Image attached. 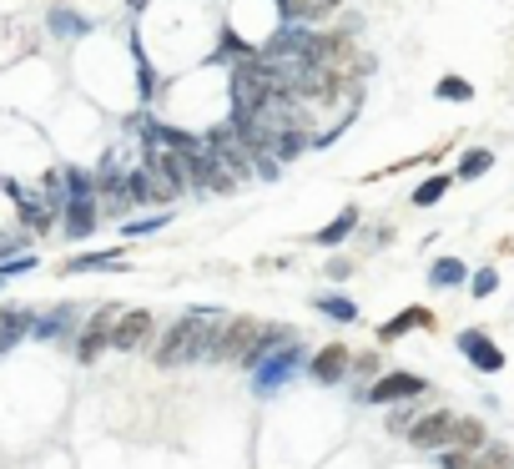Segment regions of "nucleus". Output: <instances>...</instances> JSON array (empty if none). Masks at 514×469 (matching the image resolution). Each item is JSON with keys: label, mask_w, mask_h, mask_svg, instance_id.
I'll return each mask as SVG.
<instances>
[{"label": "nucleus", "mask_w": 514, "mask_h": 469, "mask_svg": "<svg viewBox=\"0 0 514 469\" xmlns=\"http://www.w3.org/2000/svg\"><path fill=\"white\" fill-rule=\"evenodd\" d=\"M499 293V267L484 263L479 273H469V298H494Z\"/></svg>", "instance_id": "25"}, {"label": "nucleus", "mask_w": 514, "mask_h": 469, "mask_svg": "<svg viewBox=\"0 0 514 469\" xmlns=\"http://www.w3.org/2000/svg\"><path fill=\"white\" fill-rule=\"evenodd\" d=\"M312 313H323L328 323H343V329L359 323V303L343 298V293H318V298H312Z\"/></svg>", "instance_id": "17"}, {"label": "nucleus", "mask_w": 514, "mask_h": 469, "mask_svg": "<svg viewBox=\"0 0 514 469\" xmlns=\"http://www.w3.org/2000/svg\"><path fill=\"white\" fill-rule=\"evenodd\" d=\"M494 172V152H489V147H469L464 156H459V182H479V177H489Z\"/></svg>", "instance_id": "20"}, {"label": "nucleus", "mask_w": 514, "mask_h": 469, "mask_svg": "<svg viewBox=\"0 0 514 469\" xmlns=\"http://www.w3.org/2000/svg\"><path fill=\"white\" fill-rule=\"evenodd\" d=\"M423 393H429V378H419L414 369H384L368 389H359V399L363 404H408Z\"/></svg>", "instance_id": "3"}, {"label": "nucleus", "mask_w": 514, "mask_h": 469, "mask_svg": "<svg viewBox=\"0 0 514 469\" xmlns=\"http://www.w3.org/2000/svg\"><path fill=\"white\" fill-rule=\"evenodd\" d=\"M96 197H66L61 203V233L76 242V237H91L96 233Z\"/></svg>", "instance_id": "11"}, {"label": "nucleus", "mask_w": 514, "mask_h": 469, "mask_svg": "<svg viewBox=\"0 0 514 469\" xmlns=\"http://www.w3.org/2000/svg\"><path fill=\"white\" fill-rule=\"evenodd\" d=\"M76 323H81V313L71 303H61V308H51V313H36L31 338L36 344H61V338H76Z\"/></svg>", "instance_id": "10"}, {"label": "nucleus", "mask_w": 514, "mask_h": 469, "mask_svg": "<svg viewBox=\"0 0 514 469\" xmlns=\"http://www.w3.org/2000/svg\"><path fill=\"white\" fill-rule=\"evenodd\" d=\"M454 348H459L479 374H504V363H510V359H504V348H499L484 329H464L459 338H454Z\"/></svg>", "instance_id": "9"}, {"label": "nucleus", "mask_w": 514, "mask_h": 469, "mask_svg": "<svg viewBox=\"0 0 514 469\" xmlns=\"http://www.w3.org/2000/svg\"><path fill=\"white\" fill-rule=\"evenodd\" d=\"M434 323H439V318L429 308H408V313H399V318H389V323H378L374 338H378V344H393V338H404V333H414V329L434 333Z\"/></svg>", "instance_id": "12"}, {"label": "nucleus", "mask_w": 514, "mask_h": 469, "mask_svg": "<svg viewBox=\"0 0 514 469\" xmlns=\"http://www.w3.org/2000/svg\"><path fill=\"white\" fill-rule=\"evenodd\" d=\"M353 374H363V378H378V374H384L374 348H368V354H353ZM353 374H348V378H353Z\"/></svg>", "instance_id": "32"}, {"label": "nucleus", "mask_w": 514, "mask_h": 469, "mask_svg": "<svg viewBox=\"0 0 514 469\" xmlns=\"http://www.w3.org/2000/svg\"><path fill=\"white\" fill-rule=\"evenodd\" d=\"M434 96H439V101H469V96H474V81H464V76H439V81H434Z\"/></svg>", "instance_id": "26"}, {"label": "nucleus", "mask_w": 514, "mask_h": 469, "mask_svg": "<svg viewBox=\"0 0 514 469\" xmlns=\"http://www.w3.org/2000/svg\"><path fill=\"white\" fill-rule=\"evenodd\" d=\"M126 267H131V263H126V252L111 248V252H86V258H66L61 273L71 278V273H126Z\"/></svg>", "instance_id": "14"}, {"label": "nucleus", "mask_w": 514, "mask_h": 469, "mask_svg": "<svg viewBox=\"0 0 514 469\" xmlns=\"http://www.w3.org/2000/svg\"><path fill=\"white\" fill-rule=\"evenodd\" d=\"M454 444H459V449H479V444H489V429H484V419H474V414H469V419H454Z\"/></svg>", "instance_id": "23"}, {"label": "nucleus", "mask_w": 514, "mask_h": 469, "mask_svg": "<svg viewBox=\"0 0 514 469\" xmlns=\"http://www.w3.org/2000/svg\"><path fill=\"white\" fill-rule=\"evenodd\" d=\"M156 338V318L152 308H122L116 313V329H111V348L116 354H137Z\"/></svg>", "instance_id": "7"}, {"label": "nucleus", "mask_w": 514, "mask_h": 469, "mask_svg": "<svg viewBox=\"0 0 514 469\" xmlns=\"http://www.w3.org/2000/svg\"><path fill=\"white\" fill-rule=\"evenodd\" d=\"M257 333H263L257 318H242V313H237V318H222L217 329H212V359H217V363H227V359L242 363V354L252 348Z\"/></svg>", "instance_id": "4"}, {"label": "nucleus", "mask_w": 514, "mask_h": 469, "mask_svg": "<svg viewBox=\"0 0 514 469\" xmlns=\"http://www.w3.org/2000/svg\"><path fill=\"white\" fill-rule=\"evenodd\" d=\"M389 409H393V414L384 419V424H389V434H408V424L419 419V414H414V409H404V404H389Z\"/></svg>", "instance_id": "31"}, {"label": "nucleus", "mask_w": 514, "mask_h": 469, "mask_svg": "<svg viewBox=\"0 0 514 469\" xmlns=\"http://www.w3.org/2000/svg\"><path fill=\"white\" fill-rule=\"evenodd\" d=\"M439 469H474V454L449 444V449H439Z\"/></svg>", "instance_id": "28"}, {"label": "nucleus", "mask_w": 514, "mask_h": 469, "mask_svg": "<svg viewBox=\"0 0 514 469\" xmlns=\"http://www.w3.org/2000/svg\"><path fill=\"white\" fill-rule=\"evenodd\" d=\"M348 374H353V348L343 344V338H333V344H323L318 354H308V378L312 384L333 389V384H343Z\"/></svg>", "instance_id": "8"}, {"label": "nucleus", "mask_w": 514, "mask_h": 469, "mask_svg": "<svg viewBox=\"0 0 514 469\" xmlns=\"http://www.w3.org/2000/svg\"><path fill=\"white\" fill-rule=\"evenodd\" d=\"M41 258H0V282L5 278H20V273H36Z\"/></svg>", "instance_id": "29"}, {"label": "nucleus", "mask_w": 514, "mask_h": 469, "mask_svg": "<svg viewBox=\"0 0 514 469\" xmlns=\"http://www.w3.org/2000/svg\"><path fill=\"white\" fill-rule=\"evenodd\" d=\"M353 267H359V258H328L323 273H328L333 282H348V278H353Z\"/></svg>", "instance_id": "30"}, {"label": "nucleus", "mask_w": 514, "mask_h": 469, "mask_svg": "<svg viewBox=\"0 0 514 469\" xmlns=\"http://www.w3.org/2000/svg\"><path fill=\"white\" fill-rule=\"evenodd\" d=\"M359 222H363L359 207H343L338 218L328 222V227H318V233H312V242H318V248H338V242H348V237L359 233Z\"/></svg>", "instance_id": "16"}, {"label": "nucleus", "mask_w": 514, "mask_h": 469, "mask_svg": "<svg viewBox=\"0 0 514 469\" xmlns=\"http://www.w3.org/2000/svg\"><path fill=\"white\" fill-rule=\"evenodd\" d=\"M297 363H308V348L297 344H282V348H273L257 369H252V393L257 399H273V393H282L288 384H293V374H297Z\"/></svg>", "instance_id": "2"}, {"label": "nucleus", "mask_w": 514, "mask_h": 469, "mask_svg": "<svg viewBox=\"0 0 514 469\" xmlns=\"http://www.w3.org/2000/svg\"><path fill=\"white\" fill-rule=\"evenodd\" d=\"M171 222V212H152V218H131V222H122V233L126 237H152V233H162Z\"/></svg>", "instance_id": "27"}, {"label": "nucleus", "mask_w": 514, "mask_h": 469, "mask_svg": "<svg viewBox=\"0 0 514 469\" xmlns=\"http://www.w3.org/2000/svg\"><path fill=\"white\" fill-rule=\"evenodd\" d=\"M474 469H514V449L499 444V439H489V444L474 449Z\"/></svg>", "instance_id": "22"}, {"label": "nucleus", "mask_w": 514, "mask_h": 469, "mask_svg": "<svg viewBox=\"0 0 514 469\" xmlns=\"http://www.w3.org/2000/svg\"><path fill=\"white\" fill-rule=\"evenodd\" d=\"M227 313L217 308H192L182 313L171 329L156 333V344H152V363L156 369H177V363H202L212 359V329H217Z\"/></svg>", "instance_id": "1"}, {"label": "nucleus", "mask_w": 514, "mask_h": 469, "mask_svg": "<svg viewBox=\"0 0 514 469\" xmlns=\"http://www.w3.org/2000/svg\"><path fill=\"white\" fill-rule=\"evenodd\" d=\"M20 242H26L20 233H0V258H11V252H20Z\"/></svg>", "instance_id": "33"}, {"label": "nucleus", "mask_w": 514, "mask_h": 469, "mask_svg": "<svg viewBox=\"0 0 514 469\" xmlns=\"http://www.w3.org/2000/svg\"><path fill=\"white\" fill-rule=\"evenodd\" d=\"M343 0H278V20H297V26H308V20H323L333 16Z\"/></svg>", "instance_id": "15"}, {"label": "nucleus", "mask_w": 514, "mask_h": 469, "mask_svg": "<svg viewBox=\"0 0 514 469\" xmlns=\"http://www.w3.org/2000/svg\"><path fill=\"white\" fill-rule=\"evenodd\" d=\"M36 329V313L31 308H0V354H11L16 344H26Z\"/></svg>", "instance_id": "13"}, {"label": "nucleus", "mask_w": 514, "mask_h": 469, "mask_svg": "<svg viewBox=\"0 0 514 469\" xmlns=\"http://www.w3.org/2000/svg\"><path fill=\"white\" fill-rule=\"evenodd\" d=\"M61 187H66V197H96V172H86V167H66Z\"/></svg>", "instance_id": "24"}, {"label": "nucleus", "mask_w": 514, "mask_h": 469, "mask_svg": "<svg viewBox=\"0 0 514 469\" xmlns=\"http://www.w3.org/2000/svg\"><path fill=\"white\" fill-rule=\"evenodd\" d=\"M454 182H459L454 172H434V177H423L419 187H414V207H439L444 197H449Z\"/></svg>", "instance_id": "19"}, {"label": "nucleus", "mask_w": 514, "mask_h": 469, "mask_svg": "<svg viewBox=\"0 0 514 469\" xmlns=\"http://www.w3.org/2000/svg\"><path fill=\"white\" fill-rule=\"evenodd\" d=\"M46 26H51V36H61V41H76V36L91 31V20L76 16V11H66V5H56V11H51Z\"/></svg>", "instance_id": "21"}, {"label": "nucleus", "mask_w": 514, "mask_h": 469, "mask_svg": "<svg viewBox=\"0 0 514 469\" xmlns=\"http://www.w3.org/2000/svg\"><path fill=\"white\" fill-rule=\"evenodd\" d=\"M464 282H469L464 258H434L429 263V288H464Z\"/></svg>", "instance_id": "18"}, {"label": "nucleus", "mask_w": 514, "mask_h": 469, "mask_svg": "<svg viewBox=\"0 0 514 469\" xmlns=\"http://www.w3.org/2000/svg\"><path fill=\"white\" fill-rule=\"evenodd\" d=\"M454 419H459L454 409H429V414H419V419L408 424L404 439L419 454H439V449H449V444H454Z\"/></svg>", "instance_id": "5"}, {"label": "nucleus", "mask_w": 514, "mask_h": 469, "mask_svg": "<svg viewBox=\"0 0 514 469\" xmlns=\"http://www.w3.org/2000/svg\"><path fill=\"white\" fill-rule=\"evenodd\" d=\"M116 303H107V308H96L86 323L76 329V363H96L101 354L111 348V329H116Z\"/></svg>", "instance_id": "6"}]
</instances>
